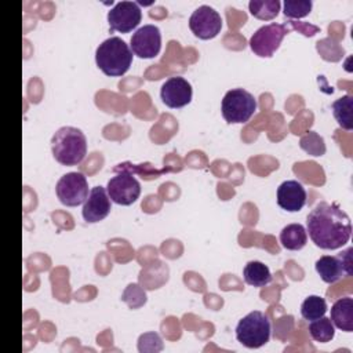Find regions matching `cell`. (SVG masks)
<instances>
[{"label": "cell", "instance_id": "6da1fadb", "mask_svg": "<svg viewBox=\"0 0 353 353\" xmlns=\"http://www.w3.org/2000/svg\"><path fill=\"white\" fill-rule=\"evenodd\" d=\"M306 226L310 240L323 250H336L352 236L349 215L336 204L321 201L309 212Z\"/></svg>", "mask_w": 353, "mask_h": 353}, {"label": "cell", "instance_id": "7a4b0ae2", "mask_svg": "<svg viewBox=\"0 0 353 353\" xmlns=\"http://www.w3.org/2000/svg\"><path fill=\"white\" fill-rule=\"evenodd\" d=\"M54 159L62 165H77L87 154V139L76 127H61L51 138Z\"/></svg>", "mask_w": 353, "mask_h": 353}, {"label": "cell", "instance_id": "3957f363", "mask_svg": "<svg viewBox=\"0 0 353 353\" xmlns=\"http://www.w3.org/2000/svg\"><path fill=\"white\" fill-rule=\"evenodd\" d=\"M97 66L109 77L123 76L132 63V51L120 37L103 40L95 51Z\"/></svg>", "mask_w": 353, "mask_h": 353}, {"label": "cell", "instance_id": "277c9868", "mask_svg": "<svg viewBox=\"0 0 353 353\" xmlns=\"http://www.w3.org/2000/svg\"><path fill=\"white\" fill-rule=\"evenodd\" d=\"M270 320L259 310H254L244 316L236 327L237 341L248 349H258L268 343L270 339Z\"/></svg>", "mask_w": 353, "mask_h": 353}, {"label": "cell", "instance_id": "5b68a950", "mask_svg": "<svg viewBox=\"0 0 353 353\" xmlns=\"http://www.w3.org/2000/svg\"><path fill=\"white\" fill-rule=\"evenodd\" d=\"M221 110L229 124H243L256 112V99L244 88H233L225 94Z\"/></svg>", "mask_w": 353, "mask_h": 353}, {"label": "cell", "instance_id": "8992f818", "mask_svg": "<svg viewBox=\"0 0 353 353\" xmlns=\"http://www.w3.org/2000/svg\"><path fill=\"white\" fill-rule=\"evenodd\" d=\"M288 32L290 29L285 23L273 22L263 25L251 36L248 43L250 48L255 55L261 58H269L277 51Z\"/></svg>", "mask_w": 353, "mask_h": 353}, {"label": "cell", "instance_id": "52a82bcc", "mask_svg": "<svg viewBox=\"0 0 353 353\" xmlns=\"http://www.w3.org/2000/svg\"><path fill=\"white\" fill-rule=\"evenodd\" d=\"M55 192L59 201L66 207H77L84 204L90 193L87 178L77 171L68 172L57 182Z\"/></svg>", "mask_w": 353, "mask_h": 353}, {"label": "cell", "instance_id": "ba28073f", "mask_svg": "<svg viewBox=\"0 0 353 353\" xmlns=\"http://www.w3.org/2000/svg\"><path fill=\"white\" fill-rule=\"evenodd\" d=\"M353 248L349 247L347 250L339 252L335 256L323 255L316 261V272L321 277L324 283L334 284L339 279L345 276L353 274V261H352Z\"/></svg>", "mask_w": 353, "mask_h": 353}, {"label": "cell", "instance_id": "9c48e42d", "mask_svg": "<svg viewBox=\"0 0 353 353\" xmlns=\"http://www.w3.org/2000/svg\"><path fill=\"white\" fill-rule=\"evenodd\" d=\"M106 192L110 200L119 205H131L141 194V183L130 171H119L108 181Z\"/></svg>", "mask_w": 353, "mask_h": 353}, {"label": "cell", "instance_id": "30bf717a", "mask_svg": "<svg viewBox=\"0 0 353 353\" xmlns=\"http://www.w3.org/2000/svg\"><path fill=\"white\" fill-rule=\"evenodd\" d=\"M142 19V11L135 1H119L108 12L110 32L128 33L135 29Z\"/></svg>", "mask_w": 353, "mask_h": 353}, {"label": "cell", "instance_id": "8fae6325", "mask_svg": "<svg viewBox=\"0 0 353 353\" xmlns=\"http://www.w3.org/2000/svg\"><path fill=\"white\" fill-rule=\"evenodd\" d=\"M189 28L196 37L201 40H210L218 36L221 32L222 18L212 7L200 6L192 12L189 18Z\"/></svg>", "mask_w": 353, "mask_h": 353}, {"label": "cell", "instance_id": "7c38bea8", "mask_svg": "<svg viewBox=\"0 0 353 353\" xmlns=\"http://www.w3.org/2000/svg\"><path fill=\"white\" fill-rule=\"evenodd\" d=\"M131 51L142 59H152L161 50V33L156 25H143L131 36Z\"/></svg>", "mask_w": 353, "mask_h": 353}, {"label": "cell", "instance_id": "4fadbf2b", "mask_svg": "<svg viewBox=\"0 0 353 353\" xmlns=\"http://www.w3.org/2000/svg\"><path fill=\"white\" fill-rule=\"evenodd\" d=\"M192 94L190 83L181 76L170 77L163 83L160 90V98L163 103L171 109L186 106L192 101Z\"/></svg>", "mask_w": 353, "mask_h": 353}, {"label": "cell", "instance_id": "5bb4252c", "mask_svg": "<svg viewBox=\"0 0 353 353\" xmlns=\"http://www.w3.org/2000/svg\"><path fill=\"white\" fill-rule=\"evenodd\" d=\"M110 210V197L108 196L106 189L103 186H94L83 204L81 214L85 222L97 223L105 219L109 215Z\"/></svg>", "mask_w": 353, "mask_h": 353}, {"label": "cell", "instance_id": "9a60e30c", "mask_svg": "<svg viewBox=\"0 0 353 353\" xmlns=\"http://www.w3.org/2000/svg\"><path fill=\"white\" fill-rule=\"evenodd\" d=\"M277 204L288 212H296L306 204V190L298 181H284L277 188Z\"/></svg>", "mask_w": 353, "mask_h": 353}, {"label": "cell", "instance_id": "2e32d148", "mask_svg": "<svg viewBox=\"0 0 353 353\" xmlns=\"http://www.w3.org/2000/svg\"><path fill=\"white\" fill-rule=\"evenodd\" d=\"M334 327L345 331H353V299L350 296H345L338 299L331 307V317Z\"/></svg>", "mask_w": 353, "mask_h": 353}, {"label": "cell", "instance_id": "e0dca14e", "mask_svg": "<svg viewBox=\"0 0 353 353\" xmlns=\"http://www.w3.org/2000/svg\"><path fill=\"white\" fill-rule=\"evenodd\" d=\"M307 232L301 223H291L280 232V243L288 251H299L306 245Z\"/></svg>", "mask_w": 353, "mask_h": 353}, {"label": "cell", "instance_id": "ac0fdd59", "mask_svg": "<svg viewBox=\"0 0 353 353\" xmlns=\"http://www.w3.org/2000/svg\"><path fill=\"white\" fill-rule=\"evenodd\" d=\"M244 281L252 287H265L272 283V273L269 268L259 261H250L243 269Z\"/></svg>", "mask_w": 353, "mask_h": 353}, {"label": "cell", "instance_id": "d6986e66", "mask_svg": "<svg viewBox=\"0 0 353 353\" xmlns=\"http://www.w3.org/2000/svg\"><path fill=\"white\" fill-rule=\"evenodd\" d=\"M353 97L352 95H343L338 98L332 103V113L336 120V123L346 131H350L353 128Z\"/></svg>", "mask_w": 353, "mask_h": 353}, {"label": "cell", "instance_id": "ffe728a7", "mask_svg": "<svg viewBox=\"0 0 353 353\" xmlns=\"http://www.w3.org/2000/svg\"><path fill=\"white\" fill-rule=\"evenodd\" d=\"M281 3L279 0H251L248 8L252 17L261 21H270L277 17Z\"/></svg>", "mask_w": 353, "mask_h": 353}, {"label": "cell", "instance_id": "44dd1931", "mask_svg": "<svg viewBox=\"0 0 353 353\" xmlns=\"http://www.w3.org/2000/svg\"><path fill=\"white\" fill-rule=\"evenodd\" d=\"M309 334L310 336L320 343L330 342L335 335V327L328 317H320L317 320L310 321L309 324Z\"/></svg>", "mask_w": 353, "mask_h": 353}, {"label": "cell", "instance_id": "7402d4cb", "mask_svg": "<svg viewBox=\"0 0 353 353\" xmlns=\"http://www.w3.org/2000/svg\"><path fill=\"white\" fill-rule=\"evenodd\" d=\"M325 312H327V303L324 298L319 295L307 296L301 305V314L307 321H313L323 317Z\"/></svg>", "mask_w": 353, "mask_h": 353}, {"label": "cell", "instance_id": "603a6c76", "mask_svg": "<svg viewBox=\"0 0 353 353\" xmlns=\"http://www.w3.org/2000/svg\"><path fill=\"white\" fill-rule=\"evenodd\" d=\"M299 146H301L302 150H305L306 153H309L312 156H323L325 153L324 139L317 132H314V131L306 132L301 138Z\"/></svg>", "mask_w": 353, "mask_h": 353}, {"label": "cell", "instance_id": "cb8c5ba5", "mask_svg": "<svg viewBox=\"0 0 353 353\" xmlns=\"http://www.w3.org/2000/svg\"><path fill=\"white\" fill-rule=\"evenodd\" d=\"M313 3L310 0H285L284 15L291 19H299L309 15Z\"/></svg>", "mask_w": 353, "mask_h": 353}, {"label": "cell", "instance_id": "d4e9b609", "mask_svg": "<svg viewBox=\"0 0 353 353\" xmlns=\"http://www.w3.org/2000/svg\"><path fill=\"white\" fill-rule=\"evenodd\" d=\"M145 164H130V163H123V164H117L114 168H113V171L114 172H119V171H123V170H125V171H130L131 174H134V172H139L141 175H143V171L141 170L142 167H143ZM165 171H168V170H150L149 172H145V175H146V178L148 179H153V178H159L163 172H165Z\"/></svg>", "mask_w": 353, "mask_h": 353}, {"label": "cell", "instance_id": "484cf974", "mask_svg": "<svg viewBox=\"0 0 353 353\" xmlns=\"http://www.w3.org/2000/svg\"><path fill=\"white\" fill-rule=\"evenodd\" d=\"M290 23H292L294 29L302 32V34H305V36H313V34H316L320 30L319 26H314V25H310V23H305V22L290 21Z\"/></svg>", "mask_w": 353, "mask_h": 353}]
</instances>
